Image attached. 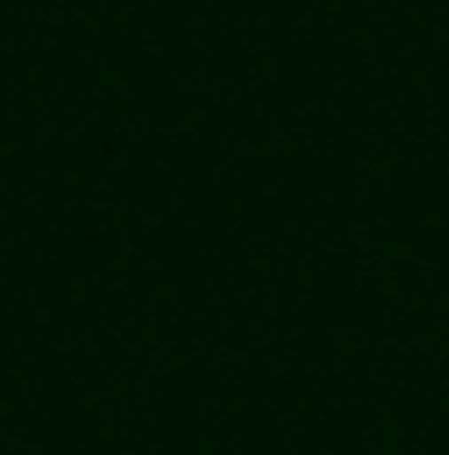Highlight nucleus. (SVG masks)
Listing matches in <instances>:
<instances>
[]
</instances>
